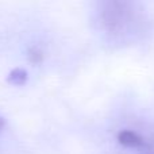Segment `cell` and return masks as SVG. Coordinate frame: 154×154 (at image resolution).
<instances>
[{"label": "cell", "instance_id": "3", "mask_svg": "<svg viewBox=\"0 0 154 154\" xmlns=\"http://www.w3.org/2000/svg\"><path fill=\"white\" fill-rule=\"evenodd\" d=\"M30 54H31V56H30V58H31V60H32V61H34V62H37V61H41V58H42V54H41L39 51H35V50H32V51H31V53H30Z\"/></svg>", "mask_w": 154, "mask_h": 154}, {"label": "cell", "instance_id": "1", "mask_svg": "<svg viewBox=\"0 0 154 154\" xmlns=\"http://www.w3.org/2000/svg\"><path fill=\"white\" fill-rule=\"evenodd\" d=\"M118 142L122 146L131 147V149H138L145 145V141L139 134H137L135 131L131 130H122L118 134Z\"/></svg>", "mask_w": 154, "mask_h": 154}, {"label": "cell", "instance_id": "4", "mask_svg": "<svg viewBox=\"0 0 154 154\" xmlns=\"http://www.w3.org/2000/svg\"><path fill=\"white\" fill-rule=\"evenodd\" d=\"M3 126H4V120H3L2 118H0V130L3 128Z\"/></svg>", "mask_w": 154, "mask_h": 154}, {"label": "cell", "instance_id": "2", "mask_svg": "<svg viewBox=\"0 0 154 154\" xmlns=\"http://www.w3.org/2000/svg\"><path fill=\"white\" fill-rule=\"evenodd\" d=\"M27 80V72L24 69L16 68L8 75V81L12 85H23Z\"/></svg>", "mask_w": 154, "mask_h": 154}]
</instances>
